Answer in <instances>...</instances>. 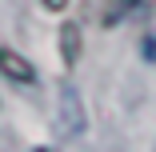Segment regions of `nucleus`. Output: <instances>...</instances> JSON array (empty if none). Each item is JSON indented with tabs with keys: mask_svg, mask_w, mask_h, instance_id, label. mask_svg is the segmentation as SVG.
<instances>
[{
	"mask_svg": "<svg viewBox=\"0 0 156 152\" xmlns=\"http://www.w3.org/2000/svg\"><path fill=\"white\" fill-rule=\"evenodd\" d=\"M40 152H56V148H40Z\"/></svg>",
	"mask_w": 156,
	"mask_h": 152,
	"instance_id": "39448f33",
	"label": "nucleus"
},
{
	"mask_svg": "<svg viewBox=\"0 0 156 152\" xmlns=\"http://www.w3.org/2000/svg\"><path fill=\"white\" fill-rule=\"evenodd\" d=\"M40 4H44L48 12H64V8H68V0H40Z\"/></svg>",
	"mask_w": 156,
	"mask_h": 152,
	"instance_id": "20e7f679",
	"label": "nucleus"
},
{
	"mask_svg": "<svg viewBox=\"0 0 156 152\" xmlns=\"http://www.w3.org/2000/svg\"><path fill=\"white\" fill-rule=\"evenodd\" d=\"M0 72L8 80H16V84H36V68L28 64L20 52H12V48H0Z\"/></svg>",
	"mask_w": 156,
	"mask_h": 152,
	"instance_id": "f257e3e1",
	"label": "nucleus"
},
{
	"mask_svg": "<svg viewBox=\"0 0 156 152\" xmlns=\"http://www.w3.org/2000/svg\"><path fill=\"white\" fill-rule=\"evenodd\" d=\"M60 56H64V64H72V60L80 56V28L76 24L60 28Z\"/></svg>",
	"mask_w": 156,
	"mask_h": 152,
	"instance_id": "f03ea898",
	"label": "nucleus"
},
{
	"mask_svg": "<svg viewBox=\"0 0 156 152\" xmlns=\"http://www.w3.org/2000/svg\"><path fill=\"white\" fill-rule=\"evenodd\" d=\"M140 4H144V0H112V8H104L100 24H108V28H112V24H120V20L128 16V12H136Z\"/></svg>",
	"mask_w": 156,
	"mask_h": 152,
	"instance_id": "7ed1b4c3",
	"label": "nucleus"
}]
</instances>
